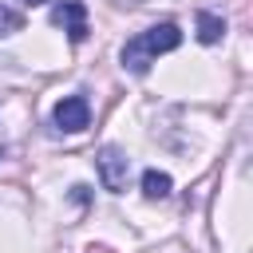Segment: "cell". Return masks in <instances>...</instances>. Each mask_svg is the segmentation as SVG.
<instances>
[{
	"mask_svg": "<svg viewBox=\"0 0 253 253\" xmlns=\"http://www.w3.org/2000/svg\"><path fill=\"white\" fill-rule=\"evenodd\" d=\"M24 4H28V8H36V4H47V0H24Z\"/></svg>",
	"mask_w": 253,
	"mask_h": 253,
	"instance_id": "8",
	"label": "cell"
},
{
	"mask_svg": "<svg viewBox=\"0 0 253 253\" xmlns=\"http://www.w3.org/2000/svg\"><path fill=\"white\" fill-rule=\"evenodd\" d=\"M225 36V20L213 16V12H198V40L202 43H217Z\"/></svg>",
	"mask_w": 253,
	"mask_h": 253,
	"instance_id": "5",
	"label": "cell"
},
{
	"mask_svg": "<svg viewBox=\"0 0 253 253\" xmlns=\"http://www.w3.org/2000/svg\"><path fill=\"white\" fill-rule=\"evenodd\" d=\"M51 24L63 28L71 43H83L87 40V8H83V0H55Z\"/></svg>",
	"mask_w": 253,
	"mask_h": 253,
	"instance_id": "4",
	"label": "cell"
},
{
	"mask_svg": "<svg viewBox=\"0 0 253 253\" xmlns=\"http://www.w3.org/2000/svg\"><path fill=\"white\" fill-rule=\"evenodd\" d=\"M0 158H4V146H0Z\"/></svg>",
	"mask_w": 253,
	"mask_h": 253,
	"instance_id": "9",
	"label": "cell"
},
{
	"mask_svg": "<svg viewBox=\"0 0 253 253\" xmlns=\"http://www.w3.org/2000/svg\"><path fill=\"white\" fill-rule=\"evenodd\" d=\"M51 123H55L63 134H79V130H87V126H91V103H87L83 95H67V99H59V103H55Z\"/></svg>",
	"mask_w": 253,
	"mask_h": 253,
	"instance_id": "3",
	"label": "cell"
},
{
	"mask_svg": "<svg viewBox=\"0 0 253 253\" xmlns=\"http://www.w3.org/2000/svg\"><path fill=\"white\" fill-rule=\"evenodd\" d=\"M182 43V28L178 24H154V28H146V32H138L134 40H126L123 43V67L126 71H134V75H146L150 71V63L162 55V51H174Z\"/></svg>",
	"mask_w": 253,
	"mask_h": 253,
	"instance_id": "1",
	"label": "cell"
},
{
	"mask_svg": "<svg viewBox=\"0 0 253 253\" xmlns=\"http://www.w3.org/2000/svg\"><path fill=\"white\" fill-rule=\"evenodd\" d=\"M20 28H24V12L0 4V36H12V32H20Z\"/></svg>",
	"mask_w": 253,
	"mask_h": 253,
	"instance_id": "7",
	"label": "cell"
},
{
	"mask_svg": "<svg viewBox=\"0 0 253 253\" xmlns=\"http://www.w3.org/2000/svg\"><path fill=\"white\" fill-rule=\"evenodd\" d=\"M95 166H99V182H103V190H111V194H123V190H126L130 158H126L119 146H103L99 158H95Z\"/></svg>",
	"mask_w": 253,
	"mask_h": 253,
	"instance_id": "2",
	"label": "cell"
},
{
	"mask_svg": "<svg viewBox=\"0 0 253 253\" xmlns=\"http://www.w3.org/2000/svg\"><path fill=\"white\" fill-rule=\"evenodd\" d=\"M170 186H174V182H170V174H162V170H146V174H142V194H146V198H166Z\"/></svg>",
	"mask_w": 253,
	"mask_h": 253,
	"instance_id": "6",
	"label": "cell"
}]
</instances>
